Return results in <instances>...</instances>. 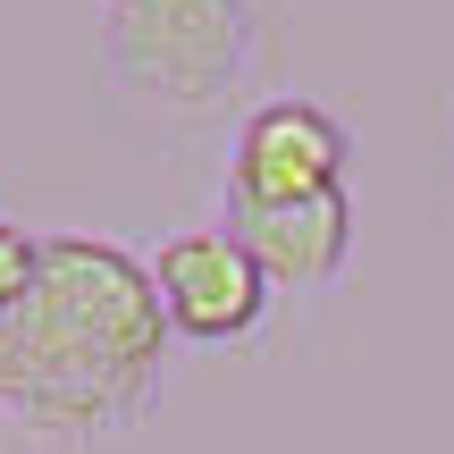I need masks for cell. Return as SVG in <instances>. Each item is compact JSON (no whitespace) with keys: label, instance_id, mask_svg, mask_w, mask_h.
<instances>
[{"label":"cell","instance_id":"obj_2","mask_svg":"<svg viewBox=\"0 0 454 454\" xmlns=\"http://www.w3.org/2000/svg\"><path fill=\"white\" fill-rule=\"evenodd\" d=\"M253 59V0H101V67L160 110H219Z\"/></svg>","mask_w":454,"mask_h":454},{"label":"cell","instance_id":"obj_6","mask_svg":"<svg viewBox=\"0 0 454 454\" xmlns=\"http://www.w3.org/2000/svg\"><path fill=\"white\" fill-rule=\"evenodd\" d=\"M34 278H43V236L26 219H0V320L34 294Z\"/></svg>","mask_w":454,"mask_h":454},{"label":"cell","instance_id":"obj_4","mask_svg":"<svg viewBox=\"0 0 454 454\" xmlns=\"http://www.w3.org/2000/svg\"><path fill=\"white\" fill-rule=\"evenodd\" d=\"M345 127L303 93H278L244 118L236 152H227V202H294V194H328L345 185Z\"/></svg>","mask_w":454,"mask_h":454},{"label":"cell","instance_id":"obj_3","mask_svg":"<svg viewBox=\"0 0 454 454\" xmlns=\"http://www.w3.org/2000/svg\"><path fill=\"white\" fill-rule=\"evenodd\" d=\"M152 286H160L168 328L194 337V345H236V337H253L270 320V278L227 236V219L219 227H177L152 253Z\"/></svg>","mask_w":454,"mask_h":454},{"label":"cell","instance_id":"obj_5","mask_svg":"<svg viewBox=\"0 0 454 454\" xmlns=\"http://www.w3.org/2000/svg\"><path fill=\"white\" fill-rule=\"evenodd\" d=\"M227 236L261 261L270 286H328L354 253V202H345V185L294 202H227Z\"/></svg>","mask_w":454,"mask_h":454},{"label":"cell","instance_id":"obj_1","mask_svg":"<svg viewBox=\"0 0 454 454\" xmlns=\"http://www.w3.org/2000/svg\"><path fill=\"white\" fill-rule=\"evenodd\" d=\"M168 354L152 261L110 236H43V278L0 320V412L43 438H101L144 412Z\"/></svg>","mask_w":454,"mask_h":454}]
</instances>
